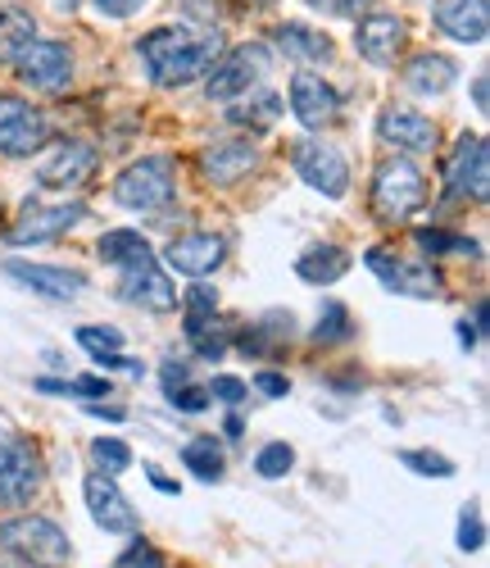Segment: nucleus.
<instances>
[{
    "instance_id": "2eb2a0df",
    "label": "nucleus",
    "mask_w": 490,
    "mask_h": 568,
    "mask_svg": "<svg viewBox=\"0 0 490 568\" xmlns=\"http://www.w3.org/2000/svg\"><path fill=\"white\" fill-rule=\"evenodd\" d=\"M296 173L323 196H346V186H350L346 155H340L336 146H323V141H305V146L296 151Z\"/></svg>"
},
{
    "instance_id": "f3484780",
    "label": "nucleus",
    "mask_w": 490,
    "mask_h": 568,
    "mask_svg": "<svg viewBox=\"0 0 490 568\" xmlns=\"http://www.w3.org/2000/svg\"><path fill=\"white\" fill-rule=\"evenodd\" d=\"M290 110H296V119L305 128H327L340 114V97L318 73H296L290 78Z\"/></svg>"
},
{
    "instance_id": "20e7f679",
    "label": "nucleus",
    "mask_w": 490,
    "mask_h": 568,
    "mask_svg": "<svg viewBox=\"0 0 490 568\" xmlns=\"http://www.w3.org/2000/svg\"><path fill=\"white\" fill-rule=\"evenodd\" d=\"M173 192H177V169L169 155H145L132 169H123L114 182V201L127 210H164Z\"/></svg>"
},
{
    "instance_id": "423d86ee",
    "label": "nucleus",
    "mask_w": 490,
    "mask_h": 568,
    "mask_svg": "<svg viewBox=\"0 0 490 568\" xmlns=\"http://www.w3.org/2000/svg\"><path fill=\"white\" fill-rule=\"evenodd\" d=\"M10 64L19 69V78H23L32 91H64V87L73 82V55H69L64 41H41V37H32Z\"/></svg>"
},
{
    "instance_id": "7c9ffc66",
    "label": "nucleus",
    "mask_w": 490,
    "mask_h": 568,
    "mask_svg": "<svg viewBox=\"0 0 490 568\" xmlns=\"http://www.w3.org/2000/svg\"><path fill=\"white\" fill-rule=\"evenodd\" d=\"M350 337V314H346V305H323V314H318V327H314V342L318 346H331V342H346Z\"/></svg>"
},
{
    "instance_id": "de8ad7c7",
    "label": "nucleus",
    "mask_w": 490,
    "mask_h": 568,
    "mask_svg": "<svg viewBox=\"0 0 490 568\" xmlns=\"http://www.w3.org/2000/svg\"><path fill=\"white\" fill-rule=\"evenodd\" d=\"M86 414H95V418H110V423H119V418H123V409H114V405H95V400L86 405Z\"/></svg>"
},
{
    "instance_id": "e433bc0d",
    "label": "nucleus",
    "mask_w": 490,
    "mask_h": 568,
    "mask_svg": "<svg viewBox=\"0 0 490 568\" xmlns=\"http://www.w3.org/2000/svg\"><path fill=\"white\" fill-rule=\"evenodd\" d=\"M481 541H486L481 514H477V505H468L463 518H459V546H463V550H481Z\"/></svg>"
},
{
    "instance_id": "09e8293b",
    "label": "nucleus",
    "mask_w": 490,
    "mask_h": 568,
    "mask_svg": "<svg viewBox=\"0 0 490 568\" xmlns=\"http://www.w3.org/2000/svg\"><path fill=\"white\" fill-rule=\"evenodd\" d=\"M145 473H151V483H155L160 491H169V496H177V483H169V478H164V473H160L155 464H151V468H145Z\"/></svg>"
},
{
    "instance_id": "79ce46f5",
    "label": "nucleus",
    "mask_w": 490,
    "mask_h": 568,
    "mask_svg": "<svg viewBox=\"0 0 490 568\" xmlns=\"http://www.w3.org/2000/svg\"><path fill=\"white\" fill-rule=\"evenodd\" d=\"M141 6H145V0H95V10L110 14V19H127V14H136Z\"/></svg>"
},
{
    "instance_id": "f03ea898",
    "label": "nucleus",
    "mask_w": 490,
    "mask_h": 568,
    "mask_svg": "<svg viewBox=\"0 0 490 568\" xmlns=\"http://www.w3.org/2000/svg\"><path fill=\"white\" fill-rule=\"evenodd\" d=\"M0 546H6L10 555H19L23 564H32V568H64L73 559L64 528L51 524V518H41V514L10 518V524L0 528Z\"/></svg>"
},
{
    "instance_id": "c9c22d12",
    "label": "nucleus",
    "mask_w": 490,
    "mask_h": 568,
    "mask_svg": "<svg viewBox=\"0 0 490 568\" xmlns=\"http://www.w3.org/2000/svg\"><path fill=\"white\" fill-rule=\"evenodd\" d=\"M277 114H282V101H277V97H264L255 110L245 105V110H232L227 119H232V123H251V128H268V123H277Z\"/></svg>"
},
{
    "instance_id": "5701e85b",
    "label": "nucleus",
    "mask_w": 490,
    "mask_h": 568,
    "mask_svg": "<svg viewBox=\"0 0 490 568\" xmlns=\"http://www.w3.org/2000/svg\"><path fill=\"white\" fill-rule=\"evenodd\" d=\"M455 78H459V64L446 60V55H431V51L414 55L405 64V87L418 91V97H446V91L455 87Z\"/></svg>"
},
{
    "instance_id": "a211bd4d",
    "label": "nucleus",
    "mask_w": 490,
    "mask_h": 568,
    "mask_svg": "<svg viewBox=\"0 0 490 568\" xmlns=\"http://www.w3.org/2000/svg\"><path fill=\"white\" fill-rule=\"evenodd\" d=\"M223 255H227L223 236H214V232H186V236H173V246H169L164 260L177 273H186V277H205V273H214L223 264Z\"/></svg>"
},
{
    "instance_id": "c85d7f7f",
    "label": "nucleus",
    "mask_w": 490,
    "mask_h": 568,
    "mask_svg": "<svg viewBox=\"0 0 490 568\" xmlns=\"http://www.w3.org/2000/svg\"><path fill=\"white\" fill-rule=\"evenodd\" d=\"M214 310H218V296H214V287H205V282H195V287L186 292V337L205 333V327H210V318H214Z\"/></svg>"
},
{
    "instance_id": "6e6552de",
    "label": "nucleus",
    "mask_w": 490,
    "mask_h": 568,
    "mask_svg": "<svg viewBox=\"0 0 490 568\" xmlns=\"http://www.w3.org/2000/svg\"><path fill=\"white\" fill-rule=\"evenodd\" d=\"M123 301H132V305H141V310H155V314H169V310H177V292H173V282H169V273L160 268V260H155V251H145V255H136L132 264H123Z\"/></svg>"
},
{
    "instance_id": "f8f14e48",
    "label": "nucleus",
    "mask_w": 490,
    "mask_h": 568,
    "mask_svg": "<svg viewBox=\"0 0 490 568\" xmlns=\"http://www.w3.org/2000/svg\"><path fill=\"white\" fill-rule=\"evenodd\" d=\"M51 123L37 114L23 97H0V155H32L45 146Z\"/></svg>"
},
{
    "instance_id": "b1692460",
    "label": "nucleus",
    "mask_w": 490,
    "mask_h": 568,
    "mask_svg": "<svg viewBox=\"0 0 490 568\" xmlns=\"http://www.w3.org/2000/svg\"><path fill=\"white\" fill-rule=\"evenodd\" d=\"M273 37H277L282 51H286L290 60H300V64H323V60H331V41H327L323 32L305 28V23H282Z\"/></svg>"
},
{
    "instance_id": "58836bf2",
    "label": "nucleus",
    "mask_w": 490,
    "mask_h": 568,
    "mask_svg": "<svg viewBox=\"0 0 490 568\" xmlns=\"http://www.w3.org/2000/svg\"><path fill=\"white\" fill-rule=\"evenodd\" d=\"M314 10H327V14H340V19H359V14H368L377 0H309Z\"/></svg>"
},
{
    "instance_id": "f257e3e1",
    "label": "nucleus",
    "mask_w": 490,
    "mask_h": 568,
    "mask_svg": "<svg viewBox=\"0 0 490 568\" xmlns=\"http://www.w3.org/2000/svg\"><path fill=\"white\" fill-rule=\"evenodd\" d=\"M218 55H223L218 37H195L186 28H155L141 37V60L151 64L160 87H186L195 78H205Z\"/></svg>"
},
{
    "instance_id": "cd10ccee",
    "label": "nucleus",
    "mask_w": 490,
    "mask_h": 568,
    "mask_svg": "<svg viewBox=\"0 0 490 568\" xmlns=\"http://www.w3.org/2000/svg\"><path fill=\"white\" fill-rule=\"evenodd\" d=\"M145 251H151V242H145V236L141 232H132V227H119V232H105L101 236V260L105 264H132L136 255H145Z\"/></svg>"
},
{
    "instance_id": "393cba45",
    "label": "nucleus",
    "mask_w": 490,
    "mask_h": 568,
    "mask_svg": "<svg viewBox=\"0 0 490 568\" xmlns=\"http://www.w3.org/2000/svg\"><path fill=\"white\" fill-rule=\"evenodd\" d=\"M346 268H350V255L340 251V246H309L296 260V273L305 282H314V287H331L336 277H346Z\"/></svg>"
},
{
    "instance_id": "aec40b11",
    "label": "nucleus",
    "mask_w": 490,
    "mask_h": 568,
    "mask_svg": "<svg viewBox=\"0 0 490 568\" xmlns=\"http://www.w3.org/2000/svg\"><path fill=\"white\" fill-rule=\"evenodd\" d=\"M6 273L19 277L23 287L51 296V301H73V296L86 287V277H82L78 268H55V264H23V260H10Z\"/></svg>"
},
{
    "instance_id": "c03bdc74",
    "label": "nucleus",
    "mask_w": 490,
    "mask_h": 568,
    "mask_svg": "<svg viewBox=\"0 0 490 568\" xmlns=\"http://www.w3.org/2000/svg\"><path fill=\"white\" fill-rule=\"evenodd\" d=\"M182 383H191V364H182V359L164 364V392H173V387H182Z\"/></svg>"
},
{
    "instance_id": "a878e982",
    "label": "nucleus",
    "mask_w": 490,
    "mask_h": 568,
    "mask_svg": "<svg viewBox=\"0 0 490 568\" xmlns=\"http://www.w3.org/2000/svg\"><path fill=\"white\" fill-rule=\"evenodd\" d=\"M37 37V19L23 6H0V60H14Z\"/></svg>"
},
{
    "instance_id": "1a4fd4ad",
    "label": "nucleus",
    "mask_w": 490,
    "mask_h": 568,
    "mask_svg": "<svg viewBox=\"0 0 490 568\" xmlns=\"http://www.w3.org/2000/svg\"><path fill=\"white\" fill-rule=\"evenodd\" d=\"M368 268L386 282L390 292H400V296H418V301H436L440 292H446V282H440V273L427 264V260H396L390 251H368Z\"/></svg>"
},
{
    "instance_id": "412c9836",
    "label": "nucleus",
    "mask_w": 490,
    "mask_h": 568,
    "mask_svg": "<svg viewBox=\"0 0 490 568\" xmlns=\"http://www.w3.org/2000/svg\"><path fill=\"white\" fill-rule=\"evenodd\" d=\"M255 164H259V151L251 146V141H214V146L201 151V169H205V178L218 182V186L241 182Z\"/></svg>"
},
{
    "instance_id": "ddd939ff",
    "label": "nucleus",
    "mask_w": 490,
    "mask_h": 568,
    "mask_svg": "<svg viewBox=\"0 0 490 568\" xmlns=\"http://www.w3.org/2000/svg\"><path fill=\"white\" fill-rule=\"evenodd\" d=\"M446 182H450V196L486 201V192H490V146L481 136H459L450 169H446Z\"/></svg>"
},
{
    "instance_id": "a19ab883",
    "label": "nucleus",
    "mask_w": 490,
    "mask_h": 568,
    "mask_svg": "<svg viewBox=\"0 0 490 568\" xmlns=\"http://www.w3.org/2000/svg\"><path fill=\"white\" fill-rule=\"evenodd\" d=\"M123 568H164V559H160V550H155V546L136 541V546L123 555Z\"/></svg>"
},
{
    "instance_id": "4468645a",
    "label": "nucleus",
    "mask_w": 490,
    "mask_h": 568,
    "mask_svg": "<svg viewBox=\"0 0 490 568\" xmlns=\"http://www.w3.org/2000/svg\"><path fill=\"white\" fill-rule=\"evenodd\" d=\"M82 496H86V509L95 518V528H105V532H136V509L127 505V496L119 491V483L110 478V473H91V478L82 483Z\"/></svg>"
},
{
    "instance_id": "ea45409f",
    "label": "nucleus",
    "mask_w": 490,
    "mask_h": 568,
    "mask_svg": "<svg viewBox=\"0 0 490 568\" xmlns=\"http://www.w3.org/2000/svg\"><path fill=\"white\" fill-rule=\"evenodd\" d=\"M245 396H251V387H245L241 377H214V383H210V400H227V405H241Z\"/></svg>"
},
{
    "instance_id": "f704fd0d",
    "label": "nucleus",
    "mask_w": 490,
    "mask_h": 568,
    "mask_svg": "<svg viewBox=\"0 0 490 568\" xmlns=\"http://www.w3.org/2000/svg\"><path fill=\"white\" fill-rule=\"evenodd\" d=\"M78 346H86L91 355H105L123 346V333L119 327H78Z\"/></svg>"
},
{
    "instance_id": "2f4dec72",
    "label": "nucleus",
    "mask_w": 490,
    "mask_h": 568,
    "mask_svg": "<svg viewBox=\"0 0 490 568\" xmlns=\"http://www.w3.org/2000/svg\"><path fill=\"white\" fill-rule=\"evenodd\" d=\"M290 464H296V450H290L286 442H268L255 455V473H259V478H286Z\"/></svg>"
},
{
    "instance_id": "4c0bfd02",
    "label": "nucleus",
    "mask_w": 490,
    "mask_h": 568,
    "mask_svg": "<svg viewBox=\"0 0 490 568\" xmlns=\"http://www.w3.org/2000/svg\"><path fill=\"white\" fill-rule=\"evenodd\" d=\"M169 396H173V405H177L182 414H201V409L210 405V387H191V383H182V387H173Z\"/></svg>"
},
{
    "instance_id": "6ab92c4d",
    "label": "nucleus",
    "mask_w": 490,
    "mask_h": 568,
    "mask_svg": "<svg viewBox=\"0 0 490 568\" xmlns=\"http://www.w3.org/2000/svg\"><path fill=\"white\" fill-rule=\"evenodd\" d=\"M436 28L463 41V45H481L490 32V6L486 0H440L436 6Z\"/></svg>"
},
{
    "instance_id": "72a5a7b5",
    "label": "nucleus",
    "mask_w": 490,
    "mask_h": 568,
    "mask_svg": "<svg viewBox=\"0 0 490 568\" xmlns=\"http://www.w3.org/2000/svg\"><path fill=\"white\" fill-rule=\"evenodd\" d=\"M400 459H405V468H418L422 478H455V459L436 455V450H405Z\"/></svg>"
},
{
    "instance_id": "bb28decb",
    "label": "nucleus",
    "mask_w": 490,
    "mask_h": 568,
    "mask_svg": "<svg viewBox=\"0 0 490 568\" xmlns=\"http://www.w3.org/2000/svg\"><path fill=\"white\" fill-rule=\"evenodd\" d=\"M182 464H186L201 483H218V478H223V446H218V437H191V442L182 446Z\"/></svg>"
},
{
    "instance_id": "473e14b6",
    "label": "nucleus",
    "mask_w": 490,
    "mask_h": 568,
    "mask_svg": "<svg viewBox=\"0 0 490 568\" xmlns=\"http://www.w3.org/2000/svg\"><path fill=\"white\" fill-rule=\"evenodd\" d=\"M91 459H95V468L114 478V473H123V468L132 464V450H127L119 437H101V442H91Z\"/></svg>"
},
{
    "instance_id": "9b49d317",
    "label": "nucleus",
    "mask_w": 490,
    "mask_h": 568,
    "mask_svg": "<svg viewBox=\"0 0 490 568\" xmlns=\"http://www.w3.org/2000/svg\"><path fill=\"white\" fill-rule=\"evenodd\" d=\"M86 219V210L73 201H64V205H45V201H28L23 205V214L14 219V227H10V242L14 246H41V242H55V236H64L73 223H82Z\"/></svg>"
},
{
    "instance_id": "9d476101",
    "label": "nucleus",
    "mask_w": 490,
    "mask_h": 568,
    "mask_svg": "<svg viewBox=\"0 0 490 568\" xmlns=\"http://www.w3.org/2000/svg\"><path fill=\"white\" fill-rule=\"evenodd\" d=\"M41 487V455L28 442H0V505L19 509Z\"/></svg>"
},
{
    "instance_id": "a18cd8bd",
    "label": "nucleus",
    "mask_w": 490,
    "mask_h": 568,
    "mask_svg": "<svg viewBox=\"0 0 490 568\" xmlns=\"http://www.w3.org/2000/svg\"><path fill=\"white\" fill-rule=\"evenodd\" d=\"M95 364H101V368H127V373H141V364H136V359H127V355H119V351L95 355Z\"/></svg>"
},
{
    "instance_id": "49530a36",
    "label": "nucleus",
    "mask_w": 490,
    "mask_h": 568,
    "mask_svg": "<svg viewBox=\"0 0 490 568\" xmlns=\"http://www.w3.org/2000/svg\"><path fill=\"white\" fill-rule=\"evenodd\" d=\"M472 101H477V110H481V114L490 110V78H486V73L472 82Z\"/></svg>"
},
{
    "instance_id": "0eeeda50",
    "label": "nucleus",
    "mask_w": 490,
    "mask_h": 568,
    "mask_svg": "<svg viewBox=\"0 0 490 568\" xmlns=\"http://www.w3.org/2000/svg\"><path fill=\"white\" fill-rule=\"evenodd\" d=\"M95 164H101V155H95L86 141H60V146L41 160L37 182L45 192H82V186L95 178Z\"/></svg>"
},
{
    "instance_id": "4be33fe9",
    "label": "nucleus",
    "mask_w": 490,
    "mask_h": 568,
    "mask_svg": "<svg viewBox=\"0 0 490 568\" xmlns=\"http://www.w3.org/2000/svg\"><path fill=\"white\" fill-rule=\"evenodd\" d=\"M377 136L390 141V146H400V151H431L436 146V123L418 110H381Z\"/></svg>"
},
{
    "instance_id": "dca6fc26",
    "label": "nucleus",
    "mask_w": 490,
    "mask_h": 568,
    "mask_svg": "<svg viewBox=\"0 0 490 568\" xmlns=\"http://www.w3.org/2000/svg\"><path fill=\"white\" fill-rule=\"evenodd\" d=\"M355 51H359L368 64L390 69V64L400 60V51H405V23H400L396 14H368V19L359 23V32H355Z\"/></svg>"
},
{
    "instance_id": "8fccbe9b",
    "label": "nucleus",
    "mask_w": 490,
    "mask_h": 568,
    "mask_svg": "<svg viewBox=\"0 0 490 568\" xmlns=\"http://www.w3.org/2000/svg\"><path fill=\"white\" fill-rule=\"evenodd\" d=\"M477 327H481V323H459V342H463L468 351L477 346Z\"/></svg>"
},
{
    "instance_id": "7ed1b4c3",
    "label": "nucleus",
    "mask_w": 490,
    "mask_h": 568,
    "mask_svg": "<svg viewBox=\"0 0 490 568\" xmlns=\"http://www.w3.org/2000/svg\"><path fill=\"white\" fill-rule=\"evenodd\" d=\"M427 205V178L414 160H386L372 178V214L381 223H405Z\"/></svg>"
},
{
    "instance_id": "39448f33",
    "label": "nucleus",
    "mask_w": 490,
    "mask_h": 568,
    "mask_svg": "<svg viewBox=\"0 0 490 568\" xmlns=\"http://www.w3.org/2000/svg\"><path fill=\"white\" fill-rule=\"evenodd\" d=\"M268 69H273V51H268V45H259V41L236 45V51H227V55L214 60V73H210V87H205L210 101L241 97V91H251L255 82H264Z\"/></svg>"
},
{
    "instance_id": "37998d69",
    "label": "nucleus",
    "mask_w": 490,
    "mask_h": 568,
    "mask_svg": "<svg viewBox=\"0 0 490 568\" xmlns=\"http://www.w3.org/2000/svg\"><path fill=\"white\" fill-rule=\"evenodd\" d=\"M255 387H259L264 396H286V392H290V383H286L282 373H259V377H255Z\"/></svg>"
},
{
    "instance_id": "c756f323",
    "label": "nucleus",
    "mask_w": 490,
    "mask_h": 568,
    "mask_svg": "<svg viewBox=\"0 0 490 568\" xmlns=\"http://www.w3.org/2000/svg\"><path fill=\"white\" fill-rule=\"evenodd\" d=\"M418 246H422L427 255H477V251H481L477 242H468V236L440 232V227H422V232H418Z\"/></svg>"
}]
</instances>
